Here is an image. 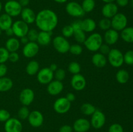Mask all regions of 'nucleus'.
Segmentation results:
<instances>
[{
	"instance_id": "nucleus-1",
	"label": "nucleus",
	"mask_w": 133,
	"mask_h": 132,
	"mask_svg": "<svg viewBox=\"0 0 133 132\" xmlns=\"http://www.w3.org/2000/svg\"><path fill=\"white\" fill-rule=\"evenodd\" d=\"M58 22L57 14L51 9H43L36 16L35 23L41 31L52 32L57 27Z\"/></svg>"
},
{
	"instance_id": "nucleus-2",
	"label": "nucleus",
	"mask_w": 133,
	"mask_h": 132,
	"mask_svg": "<svg viewBox=\"0 0 133 132\" xmlns=\"http://www.w3.org/2000/svg\"><path fill=\"white\" fill-rule=\"evenodd\" d=\"M103 44V37L99 33L95 32L87 38L84 42V46L91 52H97Z\"/></svg>"
},
{
	"instance_id": "nucleus-3",
	"label": "nucleus",
	"mask_w": 133,
	"mask_h": 132,
	"mask_svg": "<svg viewBox=\"0 0 133 132\" xmlns=\"http://www.w3.org/2000/svg\"><path fill=\"white\" fill-rule=\"evenodd\" d=\"M108 61L113 67L118 68L121 67L124 63L123 53L118 49H110L108 54Z\"/></svg>"
},
{
	"instance_id": "nucleus-4",
	"label": "nucleus",
	"mask_w": 133,
	"mask_h": 132,
	"mask_svg": "<svg viewBox=\"0 0 133 132\" xmlns=\"http://www.w3.org/2000/svg\"><path fill=\"white\" fill-rule=\"evenodd\" d=\"M111 27L116 31H122L127 27L128 19L127 16L123 13H117L112 18H111Z\"/></svg>"
},
{
	"instance_id": "nucleus-5",
	"label": "nucleus",
	"mask_w": 133,
	"mask_h": 132,
	"mask_svg": "<svg viewBox=\"0 0 133 132\" xmlns=\"http://www.w3.org/2000/svg\"><path fill=\"white\" fill-rule=\"evenodd\" d=\"M53 45L58 53L65 54L69 52L71 45L66 38L62 36H57L53 40Z\"/></svg>"
},
{
	"instance_id": "nucleus-6",
	"label": "nucleus",
	"mask_w": 133,
	"mask_h": 132,
	"mask_svg": "<svg viewBox=\"0 0 133 132\" xmlns=\"http://www.w3.org/2000/svg\"><path fill=\"white\" fill-rule=\"evenodd\" d=\"M22 9L23 8L19 2L16 0L7 1L4 5V10L5 13L11 16L12 18L17 17L20 15Z\"/></svg>"
},
{
	"instance_id": "nucleus-7",
	"label": "nucleus",
	"mask_w": 133,
	"mask_h": 132,
	"mask_svg": "<svg viewBox=\"0 0 133 132\" xmlns=\"http://www.w3.org/2000/svg\"><path fill=\"white\" fill-rule=\"evenodd\" d=\"M66 11L69 15L74 18H81L85 14L81 5L76 1L69 2L66 6Z\"/></svg>"
},
{
	"instance_id": "nucleus-8",
	"label": "nucleus",
	"mask_w": 133,
	"mask_h": 132,
	"mask_svg": "<svg viewBox=\"0 0 133 132\" xmlns=\"http://www.w3.org/2000/svg\"><path fill=\"white\" fill-rule=\"evenodd\" d=\"M71 103L67 100L66 97H61L55 101L53 109L58 114H65L71 108Z\"/></svg>"
},
{
	"instance_id": "nucleus-9",
	"label": "nucleus",
	"mask_w": 133,
	"mask_h": 132,
	"mask_svg": "<svg viewBox=\"0 0 133 132\" xmlns=\"http://www.w3.org/2000/svg\"><path fill=\"white\" fill-rule=\"evenodd\" d=\"M14 35L18 38H22L27 36V34L29 30V25L22 20H17L12 23V25Z\"/></svg>"
},
{
	"instance_id": "nucleus-10",
	"label": "nucleus",
	"mask_w": 133,
	"mask_h": 132,
	"mask_svg": "<svg viewBox=\"0 0 133 132\" xmlns=\"http://www.w3.org/2000/svg\"><path fill=\"white\" fill-rule=\"evenodd\" d=\"M54 78V72L49 67H44L39 70L37 73V80L41 84H48Z\"/></svg>"
},
{
	"instance_id": "nucleus-11",
	"label": "nucleus",
	"mask_w": 133,
	"mask_h": 132,
	"mask_svg": "<svg viewBox=\"0 0 133 132\" xmlns=\"http://www.w3.org/2000/svg\"><path fill=\"white\" fill-rule=\"evenodd\" d=\"M91 116L92 117H91L90 124L94 128L100 129L105 125L106 117L105 114L101 110L96 109Z\"/></svg>"
},
{
	"instance_id": "nucleus-12",
	"label": "nucleus",
	"mask_w": 133,
	"mask_h": 132,
	"mask_svg": "<svg viewBox=\"0 0 133 132\" xmlns=\"http://www.w3.org/2000/svg\"><path fill=\"white\" fill-rule=\"evenodd\" d=\"M81 20L75 21L74 23L71 24L74 28V35L75 40L79 43H84V41L87 39L86 36V32L83 31L81 28Z\"/></svg>"
},
{
	"instance_id": "nucleus-13",
	"label": "nucleus",
	"mask_w": 133,
	"mask_h": 132,
	"mask_svg": "<svg viewBox=\"0 0 133 132\" xmlns=\"http://www.w3.org/2000/svg\"><path fill=\"white\" fill-rule=\"evenodd\" d=\"M22 122L16 118H10L5 122L4 126L5 132H22Z\"/></svg>"
},
{
	"instance_id": "nucleus-14",
	"label": "nucleus",
	"mask_w": 133,
	"mask_h": 132,
	"mask_svg": "<svg viewBox=\"0 0 133 132\" xmlns=\"http://www.w3.org/2000/svg\"><path fill=\"white\" fill-rule=\"evenodd\" d=\"M39 45L36 42L29 41L24 45L22 50L23 56L27 58H31L35 57L39 51Z\"/></svg>"
},
{
	"instance_id": "nucleus-15",
	"label": "nucleus",
	"mask_w": 133,
	"mask_h": 132,
	"mask_svg": "<svg viewBox=\"0 0 133 132\" xmlns=\"http://www.w3.org/2000/svg\"><path fill=\"white\" fill-rule=\"evenodd\" d=\"M29 123L34 128L40 127L44 123V116L40 111L35 110L30 112L28 116Z\"/></svg>"
},
{
	"instance_id": "nucleus-16",
	"label": "nucleus",
	"mask_w": 133,
	"mask_h": 132,
	"mask_svg": "<svg viewBox=\"0 0 133 132\" xmlns=\"http://www.w3.org/2000/svg\"><path fill=\"white\" fill-rule=\"evenodd\" d=\"M19 99L21 103L25 106H28L32 104L35 99V93L30 88L23 89L20 92Z\"/></svg>"
},
{
	"instance_id": "nucleus-17",
	"label": "nucleus",
	"mask_w": 133,
	"mask_h": 132,
	"mask_svg": "<svg viewBox=\"0 0 133 132\" xmlns=\"http://www.w3.org/2000/svg\"><path fill=\"white\" fill-rule=\"evenodd\" d=\"M71 85L75 91H80L83 90L87 85L85 78L80 73L74 75L71 79Z\"/></svg>"
},
{
	"instance_id": "nucleus-18",
	"label": "nucleus",
	"mask_w": 133,
	"mask_h": 132,
	"mask_svg": "<svg viewBox=\"0 0 133 132\" xmlns=\"http://www.w3.org/2000/svg\"><path fill=\"white\" fill-rule=\"evenodd\" d=\"M101 12L104 18L111 19L118 13V6L114 2L105 3L103 6Z\"/></svg>"
},
{
	"instance_id": "nucleus-19",
	"label": "nucleus",
	"mask_w": 133,
	"mask_h": 132,
	"mask_svg": "<svg viewBox=\"0 0 133 132\" xmlns=\"http://www.w3.org/2000/svg\"><path fill=\"white\" fill-rule=\"evenodd\" d=\"M90 122L86 119L80 118L74 122L73 129L76 132H87L90 128Z\"/></svg>"
},
{
	"instance_id": "nucleus-20",
	"label": "nucleus",
	"mask_w": 133,
	"mask_h": 132,
	"mask_svg": "<svg viewBox=\"0 0 133 132\" xmlns=\"http://www.w3.org/2000/svg\"><path fill=\"white\" fill-rule=\"evenodd\" d=\"M64 89V85L61 81L55 80H52L48 84L47 91L51 95L55 96L59 94Z\"/></svg>"
},
{
	"instance_id": "nucleus-21",
	"label": "nucleus",
	"mask_w": 133,
	"mask_h": 132,
	"mask_svg": "<svg viewBox=\"0 0 133 132\" xmlns=\"http://www.w3.org/2000/svg\"><path fill=\"white\" fill-rule=\"evenodd\" d=\"M21 18L22 20L25 22L27 24H31L35 22L36 14L32 9L29 7L23 8L21 12Z\"/></svg>"
},
{
	"instance_id": "nucleus-22",
	"label": "nucleus",
	"mask_w": 133,
	"mask_h": 132,
	"mask_svg": "<svg viewBox=\"0 0 133 132\" xmlns=\"http://www.w3.org/2000/svg\"><path fill=\"white\" fill-rule=\"evenodd\" d=\"M119 34L118 31L113 28H110L105 32L104 35V40L109 45H114L118 41Z\"/></svg>"
},
{
	"instance_id": "nucleus-23",
	"label": "nucleus",
	"mask_w": 133,
	"mask_h": 132,
	"mask_svg": "<svg viewBox=\"0 0 133 132\" xmlns=\"http://www.w3.org/2000/svg\"><path fill=\"white\" fill-rule=\"evenodd\" d=\"M51 34L52 32H45L41 31L38 32V38L36 41L39 45L42 46H46L48 45L51 41Z\"/></svg>"
},
{
	"instance_id": "nucleus-24",
	"label": "nucleus",
	"mask_w": 133,
	"mask_h": 132,
	"mask_svg": "<svg viewBox=\"0 0 133 132\" xmlns=\"http://www.w3.org/2000/svg\"><path fill=\"white\" fill-rule=\"evenodd\" d=\"M92 62L96 67L98 68H102L105 67L107 63V58L104 54L100 53H96L92 56Z\"/></svg>"
},
{
	"instance_id": "nucleus-25",
	"label": "nucleus",
	"mask_w": 133,
	"mask_h": 132,
	"mask_svg": "<svg viewBox=\"0 0 133 132\" xmlns=\"http://www.w3.org/2000/svg\"><path fill=\"white\" fill-rule=\"evenodd\" d=\"M19 47H20V41L16 38H10L6 40L5 43V48L9 53L17 52Z\"/></svg>"
},
{
	"instance_id": "nucleus-26",
	"label": "nucleus",
	"mask_w": 133,
	"mask_h": 132,
	"mask_svg": "<svg viewBox=\"0 0 133 132\" xmlns=\"http://www.w3.org/2000/svg\"><path fill=\"white\" fill-rule=\"evenodd\" d=\"M12 18L7 14L5 13L0 15V29L1 31H5L12 27Z\"/></svg>"
},
{
	"instance_id": "nucleus-27",
	"label": "nucleus",
	"mask_w": 133,
	"mask_h": 132,
	"mask_svg": "<svg viewBox=\"0 0 133 132\" xmlns=\"http://www.w3.org/2000/svg\"><path fill=\"white\" fill-rule=\"evenodd\" d=\"M81 28L85 32H92L96 29V23L92 18H86L81 20Z\"/></svg>"
},
{
	"instance_id": "nucleus-28",
	"label": "nucleus",
	"mask_w": 133,
	"mask_h": 132,
	"mask_svg": "<svg viewBox=\"0 0 133 132\" xmlns=\"http://www.w3.org/2000/svg\"><path fill=\"white\" fill-rule=\"evenodd\" d=\"M13 87V82L10 78L3 76L0 78V92H6Z\"/></svg>"
},
{
	"instance_id": "nucleus-29",
	"label": "nucleus",
	"mask_w": 133,
	"mask_h": 132,
	"mask_svg": "<svg viewBox=\"0 0 133 132\" xmlns=\"http://www.w3.org/2000/svg\"><path fill=\"white\" fill-rule=\"evenodd\" d=\"M121 38L127 43H133V27H125L121 31Z\"/></svg>"
},
{
	"instance_id": "nucleus-30",
	"label": "nucleus",
	"mask_w": 133,
	"mask_h": 132,
	"mask_svg": "<svg viewBox=\"0 0 133 132\" xmlns=\"http://www.w3.org/2000/svg\"><path fill=\"white\" fill-rule=\"evenodd\" d=\"M26 72L30 76H33L36 74L38 73V72L40 70V65L37 61L32 60L30 61L27 63L26 66Z\"/></svg>"
},
{
	"instance_id": "nucleus-31",
	"label": "nucleus",
	"mask_w": 133,
	"mask_h": 132,
	"mask_svg": "<svg viewBox=\"0 0 133 132\" xmlns=\"http://www.w3.org/2000/svg\"><path fill=\"white\" fill-rule=\"evenodd\" d=\"M116 78L117 82L121 84H125L129 80V73L125 69H120L116 72Z\"/></svg>"
},
{
	"instance_id": "nucleus-32",
	"label": "nucleus",
	"mask_w": 133,
	"mask_h": 132,
	"mask_svg": "<svg viewBox=\"0 0 133 132\" xmlns=\"http://www.w3.org/2000/svg\"><path fill=\"white\" fill-rule=\"evenodd\" d=\"M81 6L84 12H90L96 6V1L95 0H83Z\"/></svg>"
},
{
	"instance_id": "nucleus-33",
	"label": "nucleus",
	"mask_w": 133,
	"mask_h": 132,
	"mask_svg": "<svg viewBox=\"0 0 133 132\" xmlns=\"http://www.w3.org/2000/svg\"><path fill=\"white\" fill-rule=\"evenodd\" d=\"M96 109V107L90 103H84L81 107V111L85 115H92Z\"/></svg>"
},
{
	"instance_id": "nucleus-34",
	"label": "nucleus",
	"mask_w": 133,
	"mask_h": 132,
	"mask_svg": "<svg viewBox=\"0 0 133 132\" xmlns=\"http://www.w3.org/2000/svg\"><path fill=\"white\" fill-rule=\"evenodd\" d=\"M99 27L105 31L111 28V19L106 18L101 19L99 22Z\"/></svg>"
},
{
	"instance_id": "nucleus-35",
	"label": "nucleus",
	"mask_w": 133,
	"mask_h": 132,
	"mask_svg": "<svg viewBox=\"0 0 133 132\" xmlns=\"http://www.w3.org/2000/svg\"><path fill=\"white\" fill-rule=\"evenodd\" d=\"M81 67L80 64L76 62H72L69 64L68 65V71L73 75H76V74L80 73Z\"/></svg>"
},
{
	"instance_id": "nucleus-36",
	"label": "nucleus",
	"mask_w": 133,
	"mask_h": 132,
	"mask_svg": "<svg viewBox=\"0 0 133 132\" xmlns=\"http://www.w3.org/2000/svg\"><path fill=\"white\" fill-rule=\"evenodd\" d=\"M30 114V111L27 106H22L18 111V116L19 119L25 120L28 119V116Z\"/></svg>"
},
{
	"instance_id": "nucleus-37",
	"label": "nucleus",
	"mask_w": 133,
	"mask_h": 132,
	"mask_svg": "<svg viewBox=\"0 0 133 132\" xmlns=\"http://www.w3.org/2000/svg\"><path fill=\"white\" fill-rule=\"evenodd\" d=\"M62 34L64 38H70L74 35V28L71 25H66L62 28Z\"/></svg>"
},
{
	"instance_id": "nucleus-38",
	"label": "nucleus",
	"mask_w": 133,
	"mask_h": 132,
	"mask_svg": "<svg viewBox=\"0 0 133 132\" xmlns=\"http://www.w3.org/2000/svg\"><path fill=\"white\" fill-rule=\"evenodd\" d=\"M123 61L126 64L133 65V50H129L123 54Z\"/></svg>"
},
{
	"instance_id": "nucleus-39",
	"label": "nucleus",
	"mask_w": 133,
	"mask_h": 132,
	"mask_svg": "<svg viewBox=\"0 0 133 132\" xmlns=\"http://www.w3.org/2000/svg\"><path fill=\"white\" fill-rule=\"evenodd\" d=\"M83 47L81 45H79V44H74V45H70V50L69 52L71 53L74 55H80L82 53H83Z\"/></svg>"
},
{
	"instance_id": "nucleus-40",
	"label": "nucleus",
	"mask_w": 133,
	"mask_h": 132,
	"mask_svg": "<svg viewBox=\"0 0 133 132\" xmlns=\"http://www.w3.org/2000/svg\"><path fill=\"white\" fill-rule=\"evenodd\" d=\"M9 53L5 47H0V63H5L9 60Z\"/></svg>"
},
{
	"instance_id": "nucleus-41",
	"label": "nucleus",
	"mask_w": 133,
	"mask_h": 132,
	"mask_svg": "<svg viewBox=\"0 0 133 132\" xmlns=\"http://www.w3.org/2000/svg\"><path fill=\"white\" fill-rule=\"evenodd\" d=\"M38 32L35 28H31V29L29 30L27 34V37L29 41L36 42L38 38Z\"/></svg>"
},
{
	"instance_id": "nucleus-42",
	"label": "nucleus",
	"mask_w": 133,
	"mask_h": 132,
	"mask_svg": "<svg viewBox=\"0 0 133 132\" xmlns=\"http://www.w3.org/2000/svg\"><path fill=\"white\" fill-rule=\"evenodd\" d=\"M54 77L55 80L62 82L66 77V71L63 69H57L56 71H55Z\"/></svg>"
},
{
	"instance_id": "nucleus-43",
	"label": "nucleus",
	"mask_w": 133,
	"mask_h": 132,
	"mask_svg": "<svg viewBox=\"0 0 133 132\" xmlns=\"http://www.w3.org/2000/svg\"><path fill=\"white\" fill-rule=\"evenodd\" d=\"M10 118V114L9 111L4 109H0V122H5Z\"/></svg>"
},
{
	"instance_id": "nucleus-44",
	"label": "nucleus",
	"mask_w": 133,
	"mask_h": 132,
	"mask_svg": "<svg viewBox=\"0 0 133 132\" xmlns=\"http://www.w3.org/2000/svg\"><path fill=\"white\" fill-rule=\"evenodd\" d=\"M109 132H124V131L121 124L118 123H114L109 127Z\"/></svg>"
},
{
	"instance_id": "nucleus-45",
	"label": "nucleus",
	"mask_w": 133,
	"mask_h": 132,
	"mask_svg": "<svg viewBox=\"0 0 133 132\" xmlns=\"http://www.w3.org/2000/svg\"><path fill=\"white\" fill-rule=\"evenodd\" d=\"M99 50V53H101V54H104V55H108V54H109L110 50V48L109 45H107V43H103L100 47Z\"/></svg>"
},
{
	"instance_id": "nucleus-46",
	"label": "nucleus",
	"mask_w": 133,
	"mask_h": 132,
	"mask_svg": "<svg viewBox=\"0 0 133 132\" xmlns=\"http://www.w3.org/2000/svg\"><path fill=\"white\" fill-rule=\"evenodd\" d=\"M19 59V56L17 52H12L9 53V60L10 62L12 63H16L18 62Z\"/></svg>"
},
{
	"instance_id": "nucleus-47",
	"label": "nucleus",
	"mask_w": 133,
	"mask_h": 132,
	"mask_svg": "<svg viewBox=\"0 0 133 132\" xmlns=\"http://www.w3.org/2000/svg\"><path fill=\"white\" fill-rule=\"evenodd\" d=\"M8 69L5 63H0V78L5 76L7 73Z\"/></svg>"
},
{
	"instance_id": "nucleus-48",
	"label": "nucleus",
	"mask_w": 133,
	"mask_h": 132,
	"mask_svg": "<svg viewBox=\"0 0 133 132\" xmlns=\"http://www.w3.org/2000/svg\"><path fill=\"white\" fill-rule=\"evenodd\" d=\"M73 128L70 125H64L61 127L59 129V132H72Z\"/></svg>"
},
{
	"instance_id": "nucleus-49",
	"label": "nucleus",
	"mask_w": 133,
	"mask_h": 132,
	"mask_svg": "<svg viewBox=\"0 0 133 132\" xmlns=\"http://www.w3.org/2000/svg\"><path fill=\"white\" fill-rule=\"evenodd\" d=\"M116 5L118 6H121V7H125L129 4V0H116Z\"/></svg>"
},
{
	"instance_id": "nucleus-50",
	"label": "nucleus",
	"mask_w": 133,
	"mask_h": 132,
	"mask_svg": "<svg viewBox=\"0 0 133 132\" xmlns=\"http://www.w3.org/2000/svg\"><path fill=\"white\" fill-rule=\"evenodd\" d=\"M66 98H67L68 100L70 101L71 103L73 101H74L75 100V96L73 93H68L67 94V95H66Z\"/></svg>"
},
{
	"instance_id": "nucleus-51",
	"label": "nucleus",
	"mask_w": 133,
	"mask_h": 132,
	"mask_svg": "<svg viewBox=\"0 0 133 132\" xmlns=\"http://www.w3.org/2000/svg\"><path fill=\"white\" fill-rule=\"evenodd\" d=\"M18 2L22 6V8H25L28 6L30 3V0H19Z\"/></svg>"
},
{
	"instance_id": "nucleus-52",
	"label": "nucleus",
	"mask_w": 133,
	"mask_h": 132,
	"mask_svg": "<svg viewBox=\"0 0 133 132\" xmlns=\"http://www.w3.org/2000/svg\"><path fill=\"white\" fill-rule=\"evenodd\" d=\"M20 42L22 43H23V45H25V44H27V43L29 42V41L27 36H23V37L20 38Z\"/></svg>"
},
{
	"instance_id": "nucleus-53",
	"label": "nucleus",
	"mask_w": 133,
	"mask_h": 132,
	"mask_svg": "<svg viewBox=\"0 0 133 132\" xmlns=\"http://www.w3.org/2000/svg\"><path fill=\"white\" fill-rule=\"evenodd\" d=\"M5 33H6V36H12L13 35H14V32H13V31H12V27L8 28L7 30H6V31H5Z\"/></svg>"
},
{
	"instance_id": "nucleus-54",
	"label": "nucleus",
	"mask_w": 133,
	"mask_h": 132,
	"mask_svg": "<svg viewBox=\"0 0 133 132\" xmlns=\"http://www.w3.org/2000/svg\"><path fill=\"white\" fill-rule=\"evenodd\" d=\"M49 68L53 72H55V71H56L57 70V69H58V68H57V65L56 64V63H52V64H51Z\"/></svg>"
},
{
	"instance_id": "nucleus-55",
	"label": "nucleus",
	"mask_w": 133,
	"mask_h": 132,
	"mask_svg": "<svg viewBox=\"0 0 133 132\" xmlns=\"http://www.w3.org/2000/svg\"><path fill=\"white\" fill-rule=\"evenodd\" d=\"M56 3H64L66 1H68V0H54Z\"/></svg>"
},
{
	"instance_id": "nucleus-56",
	"label": "nucleus",
	"mask_w": 133,
	"mask_h": 132,
	"mask_svg": "<svg viewBox=\"0 0 133 132\" xmlns=\"http://www.w3.org/2000/svg\"><path fill=\"white\" fill-rule=\"evenodd\" d=\"M102 1H103L105 3H113L114 1H115L116 0H101Z\"/></svg>"
},
{
	"instance_id": "nucleus-57",
	"label": "nucleus",
	"mask_w": 133,
	"mask_h": 132,
	"mask_svg": "<svg viewBox=\"0 0 133 132\" xmlns=\"http://www.w3.org/2000/svg\"><path fill=\"white\" fill-rule=\"evenodd\" d=\"M2 9H3V5H2V3L1 2V1H0V12H1V10H2Z\"/></svg>"
},
{
	"instance_id": "nucleus-58",
	"label": "nucleus",
	"mask_w": 133,
	"mask_h": 132,
	"mask_svg": "<svg viewBox=\"0 0 133 132\" xmlns=\"http://www.w3.org/2000/svg\"><path fill=\"white\" fill-rule=\"evenodd\" d=\"M1 32H2V31H1V29H0V35H1Z\"/></svg>"
},
{
	"instance_id": "nucleus-59",
	"label": "nucleus",
	"mask_w": 133,
	"mask_h": 132,
	"mask_svg": "<svg viewBox=\"0 0 133 132\" xmlns=\"http://www.w3.org/2000/svg\"><path fill=\"white\" fill-rule=\"evenodd\" d=\"M132 6H133V0H132Z\"/></svg>"
},
{
	"instance_id": "nucleus-60",
	"label": "nucleus",
	"mask_w": 133,
	"mask_h": 132,
	"mask_svg": "<svg viewBox=\"0 0 133 132\" xmlns=\"http://www.w3.org/2000/svg\"><path fill=\"white\" fill-rule=\"evenodd\" d=\"M6 1H10V0H6Z\"/></svg>"
},
{
	"instance_id": "nucleus-61",
	"label": "nucleus",
	"mask_w": 133,
	"mask_h": 132,
	"mask_svg": "<svg viewBox=\"0 0 133 132\" xmlns=\"http://www.w3.org/2000/svg\"><path fill=\"white\" fill-rule=\"evenodd\" d=\"M0 1H1V0H0Z\"/></svg>"
}]
</instances>
